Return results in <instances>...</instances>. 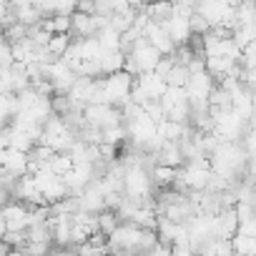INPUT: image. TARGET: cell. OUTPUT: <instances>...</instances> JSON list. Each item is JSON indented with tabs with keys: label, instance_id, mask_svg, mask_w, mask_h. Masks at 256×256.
<instances>
[{
	"label": "cell",
	"instance_id": "8fae6325",
	"mask_svg": "<svg viewBox=\"0 0 256 256\" xmlns=\"http://www.w3.org/2000/svg\"><path fill=\"white\" fill-rule=\"evenodd\" d=\"M158 164L156 166H168V168H184L186 166V158H184V151H181V144H166L164 151L158 154L156 158Z\"/></svg>",
	"mask_w": 256,
	"mask_h": 256
},
{
	"label": "cell",
	"instance_id": "ac0fdd59",
	"mask_svg": "<svg viewBox=\"0 0 256 256\" xmlns=\"http://www.w3.org/2000/svg\"><path fill=\"white\" fill-rule=\"evenodd\" d=\"M254 18H256V6H254V3H241V6H236V20H238V28H244V26H254Z\"/></svg>",
	"mask_w": 256,
	"mask_h": 256
},
{
	"label": "cell",
	"instance_id": "30bf717a",
	"mask_svg": "<svg viewBox=\"0 0 256 256\" xmlns=\"http://www.w3.org/2000/svg\"><path fill=\"white\" fill-rule=\"evenodd\" d=\"M144 38L166 58V56H176V46H174V40H171V36L166 33V28L161 26V23H148L146 26V30H144Z\"/></svg>",
	"mask_w": 256,
	"mask_h": 256
},
{
	"label": "cell",
	"instance_id": "3957f363",
	"mask_svg": "<svg viewBox=\"0 0 256 256\" xmlns=\"http://www.w3.org/2000/svg\"><path fill=\"white\" fill-rule=\"evenodd\" d=\"M211 178H214L211 158H198V161H191V164H186L181 168V181L188 188V194H204V191H208Z\"/></svg>",
	"mask_w": 256,
	"mask_h": 256
},
{
	"label": "cell",
	"instance_id": "9a60e30c",
	"mask_svg": "<svg viewBox=\"0 0 256 256\" xmlns=\"http://www.w3.org/2000/svg\"><path fill=\"white\" fill-rule=\"evenodd\" d=\"M188 80H191V70H188L186 66H181V63H176V68L166 76L168 88H186V86H188Z\"/></svg>",
	"mask_w": 256,
	"mask_h": 256
},
{
	"label": "cell",
	"instance_id": "5bb4252c",
	"mask_svg": "<svg viewBox=\"0 0 256 256\" xmlns=\"http://www.w3.org/2000/svg\"><path fill=\"white\" fill-rule=\"evenodd\" d=\"M161 103H164V108H166V116H168L174 108H181V106H186V103H188L186 88H168Z\"/></svg>",
	"mask_w": 256,
	"mask_h": 256
},
{
	"label": "cell",
	"instance_id": "7a4b0ae2",
	"mask_svg": "<svg viewBox=\"0 0 256 256\" xmlns=\"http://www.w3.org/2000/svg\"><path fill=\"white\" fill-rule=\"evenodd\" d=\"M100 86H103V103L113 106V108H123L126 103H131V96H134V88H136V78L131 73L120 70L116 76L100 78Z\"/></svg>",
	"mask_w": 256,
	"mask_h": 256
},
{
	"label": "cell",
	"instance_id": "d6986e66",
	"mask_svg": "<svg viewBox=\"0 0 256 256\" xmlns=\"http://www.w3.org/2000/svg\"><path fill=\"white\" fill-rule=\"evenodd\" d=\"M236 216L241 224H246V221L256 218V206L254 204H236Z\"/></svg>",
	"mask_w": 256,
	"mask_h": 256
},
{
	"label": "cell",
	"instance_id": "e0dca14e",
	"mask_svg": "<svg viewBox=\"0 0 256 256\" xmlns=\"http://www.w3.org/2000/svg\"><path fill=\"white\" fill-rule=\"evenodd\" d=\"M123 141H128V131L126 126H116V128H108V131H103V144L106 146H120Z\"/></svg>",
	"mask_w": 256,
	"mask_h": 256
},
{
	"label": "cell",
	"instance_id": "ba28073f",
	"mask_svg": "<svg viewBox=\"0 0 256 256\" xmlns=\"http://www.w3.org/2000/svg\"><path fill=\"white\" fill-rule=\"evenodd\" d=\"M164 28H166V33L171 36V40H174V46H176V48H186V46L191 43V38H194L191 18H186V16L174 13V16H171V20H168V23H164Z\"/></svg>",
	"mask_w": 256,
	"mask_h": 256
},
{
	"label": "cell",
	"instance_id": "8992f818",
	"mask_svg": "<svg viewBox=\"0 0 256 256\" xmlns=\"http://www.w3.org/2000/svg\"><path fill=\"white\" fill-rule=\"evenodd\" d=\"M126 131H128V141H131L134 148L146 151V146H148L154 138H158V123L151 120V118L144 113V116H138L136 120L126 123Z\"/></svg>",
	"mask_w": 256,
	"mask_h": 256
},
{
	"label": "cell",
	"instance_id": "ffe728a7",
	"mask_svg": "<svg viewBox=\"0 0 256 256\" xmlns=\"http://www.w3.org/2000/svg\"><path fill=\"white\" fill-rule=\"evenodd\" d=\"M241 146H244V151L248 154V158H256V131H254V128H248V134L244 136Z\"/></svg>",
	"mask_w": 256,
	"mask_h": 256
},
{
	"label": "cell",
	"instance_id": "52a82bcc",
	"mask_svg": "<svg viewBox=\"0 0 256 256\" xmlns=\"http://www.w3.org/2000/svg\"><path fill=\"white\" fill-rule=\"evenodd\" d=\"M30 218H33V208L20 204V201H10L3 204V234L6 231H20L26 234L30 228Z\"/></svg>",
	"mask_w": 256,
	"mask_h": 256
},
{
	"label": "cell",
	"instance_id": "2e32d148",
	"mask_svg": "<svg viewBox=\"0 0 256 256\" xmlns=\"http://www.w3.org/2000/svg\"><path fill=\"white\" fill-rule=\"evenodd\" d=\"M231 246H234L236 256H256V238H251V236H241L238 234L231 241Z\"/></svg>",
	"mask_w": 256,
	"mask_h": 256
},
{
	"label": "cell",
	"instance_id": "5b68a950",
	"mask_svg": "<svg viewBox=\"0 0 256 256\" xmlns=\"http://www.w3.org/2000/svg\"><path fill=\"white\" fill-rule=\"evenodd\" d=\"M36 184H38V191H40V196L48 206H56V204L68 198V186H66L63 176H56L48 168H40L36 174Z\"/></svg>",
	"mask_w": 256,
	"mask_h": 256
},
{
	"label": "cell",
	"instance_id": "6da1fadb",
	"mask_svg": "<svg viewBox=\"0 0 256 256\" xmlns=\"http://www.w3.org/2000/svg\"><path fill=\"white\" fill-rule=\"evenodd\" d=\"M123 196L138 206L148 204L154 198V178L146 166H134L126 168V181H123Z\"/></svg>",
	"mask_w": 256,
	"mask_h": 256
},
{
	"label": "cell",
	"instance_id": "277c9868",
	"mask_svg": "<svg viewBox=\"0 0 256 256\" xmlns=\"http://www.w3.org/2000/svg\"><path fill=\"white\" fill-rule=\"evenodd\" d=\"M166 90H168V83L158 73H144L136 78V88H134L131 100L138 106H146L151 100H164Z\"/></svg>",
	"mask_w": 256,
	"mask_h": 256
},
{
	"label": "cell",
	"instance_id": "4fadbf2b",
	"mask_svg": "<svg viewBox=\"0 0 256 256\" xmlns=\"http://www.w3.org/2000/svg\"><path fill=\"white\" fill-rule=\"evenodd\" d=\"M146 16L151 18V23H168L171 16H174V6L171 3H154V6H146Z\"/></svg>",
	"mask_w": 256,
	"mask_h": 256
},
{
	"label": "cell",
	"instance_id": "9c48e42d",
	"mask_svg": "<svg viewBox=\"0 0 256 256\" xmlns=\"http://www.w3.org/2000/svg\"><path fill=\"white\" fill-rule=\"evenodd\" d=\"M3 171L16 176V178H23L30 174V154H23V151H13V148H3Z\"/></svg>",
	"mask_w": 256,
	"mask_h": 256
},
{
	"label": "cell",
	"instance_id": "7c38bea8",
	"mask_svg": "<svg viewBox=\"0 0 256 256\" xmlns=\"http://www.w3.org/2000/svg\"><path fill=\"white\" fill-rule=\"evenodd\" d=\"M96 40L100 43L103 53H118V50H123V36L118 30H113L110 26L100 28L98 36H96Z\"/></svg>",
	"mask_w": 256,
	"mask_h": 256
}]
</instances>
